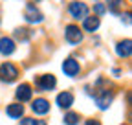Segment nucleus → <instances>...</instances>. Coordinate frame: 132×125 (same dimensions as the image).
I'll return each instance as SVG.
<instances>
[{
  "instance_id": "obj_4",
  "label": "nucleus",
  "mask_w": 132,
  "mask_h": 125,
  "mask_svg": "<svg viewBox=\"0 0 132 125\" xmlns=\"http://www.w3.org/2000/svg\"><path fill=\"white\" fill-rule=\"evenodd\" d=\"M24 19L31 24H35V22H42V13L35 7V4H28L26 6V11H24Z\"/></svg>"
},
{
  "instance_id": "obj_19",
  "label": "nucleus",
  "mask_w": 132,
  "mask_h": 125,
  "mask_svg": "<svg viewBox=\"0 0 132 125\" xmlns=\"http://www.w3.org/2000/svg\"><path fill=\"white\" fill-rule=\"evenodd\" d=\"M26 31H28V29L20 28V29H16V31H15V35L19 37V39H26Z\"/></svg>"
},
{
  "instance_id": "obj_10",
  "label": "nucleus",
  "mask_w": 132,
  "mask_h": 125,
  "mask_svg": "<svg viewBox=\"0 0 132 125\" xmlns=\"http://www.w3.org/2000/svg\"><path fill=\"white\" fill-rule=\"evenodd\" d=\"M72 103H73V96H72L70 92H61L59 96H57V105L61 108H70Z\"/></svg>"
},
{
  "instance_id": "obj_18",
  "label": "nucleus",
  "mask_w": 132,
  "mask_h": 125,
  "mask_svg": "<svg viewBox=\"0 0 132 125\" xmlns=\"http://www.w3.org/2000/svg\"><path fill=\"white\" fill-rule=\"evenodd\" d=\"M105 9H106V7H105L103 4H95V6H94V11H95V15H103V13H105Z\"/></svg>"
},
{
  "instance_id": "obj_20",
  "label": "nucleus",
  "mask_w": 132,
  "mask_h": 125,
  "mask_svg": "<svg viewBox=\"0 0 132 125\" xmlns=\"http://www.w3.org/2000/svg\"><path fill=\"white\" fill-rule=\"evenodd\" d=\"M85 125H101V123H99L97 120H88V121H86Z\"/></svg>"
},
{
  "instance_id": "obj_16",
  "label": "nucleus",
  "mask_w": 132,
  "mask_h": 125,
  "mask_svg": "<svg viewBox=\"0 0 132 125\" xmlns=\"http://www.w3.org/2000/svg\"><path fill=\"white\" fill-rule=\"evenodd\" d=\"M20 125H46L44 120H33V118H24Z\"/></svg>"
},
{
  "instance_id": "obj_14",
  "label": "nucleus",
  "mask_w": 132,
  "mask_h": 125,
  "mask_svg": "<svg viewBox=\"0 0 132 125\" xmlns=\"http://www.w3.org/2000/svg\"><path fill=\"white\" fill-rule=\"evenodd\" d=\"M82 26H85L86 31L94 33V31L99 28V17H95V15H94V17H85V24H82Z\"/></svg>"
},
{
  "instance_id": "obj_17",
  "label": "nucleus",
  "mask_w": 132,
  "mask_h": 125,
  "mask_svg": "<svg viewBox=\"0 0 132 125\" xmlns=\"http://www.w3.org/2000/svg\"><path fill=\"white\" fill-rule=\"evenodd\" d=\"M121 4H123V0H108V9L116 13V11H118V7H119Z\"/></svg>"
},
{
  "instance_id": "obj_15",
  "label": "nucleus",
  "mask_w": 132,
  "mask_h": 125,
  "mask_svg": "<svg viewBox=\"0 0 132 125\" xmlns=\"http://www.w3.org/2000/svg\"><path fill=\"white\" fill-rule=\"evenodd\" d=\"M79 121V114H75V112H68L64 116V123L66 125H75Z\"/></svg>"
},
{
  "instance_id": "obj_1",
  "label": "nucleus",
  "mask_w": 132,
  "mask_h": 125,
  "mask_svg": "<svg viewBox=\"0 0 132 125\" xmlns=\"http://www.w3.org/2000/svg\"><path fill=\"white\" fill-rule=\"evenodd\" d=\"M16 75H19V70H16L15 65L11 62H4L2 66H0V79L6 81V83H11L16 79Z\"/></svg>"
},
{
  "instance_id": "obj_2",
  "label": "nucleus",
  "mask_w": 132,
  "mask_h": 125,
  "mask_svg": "<svg viewBox=\"0 0 132 125\" xmlns=\"http://www.w3.org/2000/svg\"><path fill=\"white\" fill-rule=\"evenodd\" d=\"M68 11H70V15L73 19H85V17H88V6L85 4V2H72L70 6H68Z\"/></svg>"
},
{
  "instance_id": "obj_6",
  "label": "nucleus",
  "mask_w": 132,
  "mask_h": 125,
  "mask_svg": "<svg viewBox=\"0 0 132 125\" xmlns=\"http://www.w3.org/2000/svg\"><path fill=\"white\" fill-rule=\"evenodd\" d=\"M79 70H81V66H79V62H77L75 59H66V61L62 62V72H64L66 75H70V77L77 75Z\"/></svg>"
},
{
  "instance_id": "obj_12",
  "label": "nucleus",
  "mask_w": 132,
  "mask_h": 125,
  "mask_svg": "<svg viewBox=\"0 0 132 125\" xmlns=\"http://www.w3.org/2000/svg\"><path fill=\"white\" fill-rule=\"evenodd\" d=\"M31 94H33V92H31V87L26 85V83L16 88V98H19L20 101H29V99H31Z\"/></svg>"
},
{
  "instance_id": "obj_9",
  "label": "nucleus",
  "mask_w": 132,
  "mask_h": 125,
  "mask_svg": "<svg viewBox=\"0 0 132 125\" xmlns=\"http://www.w3.org/2000/svg\"><path fill=\"white\" fill-rule=\"evenodd\" d=\"M13 52H15V42H13V39H9V37H2V39H0V53L11 55Z\"/></svg>"
},
{
  "instance_id": "obj_5",
  "label": "nucleus",
  "mask_w": 132,
  "mask_h": 125,
  "mask_svg": "<svg viewBox=\"0 0 132 125\" xmlns=\"http://www.w3.org/2000/svg\"><path fill=\"white\" fill-rule=\"evenodd\" d=\"M55 85H57V81H55V77L52 74H44V75H40L37 79V87L40 90H53Z\"/></svg>"
},
{
  "instance_id": "obj_7",
  "label": "nucleus",
  "mask_w": 132,
  "mask_h": 125,
  "mask_svg": "<svg viewBox=\"0 0 132 125\" xmlns=\"http://www.w3.org/2000/svg\"><path fill=\"white\" fill-rule=\"evenodd\" d=\"M116 52H118L119 57H130V53H132V42H130V39H125V41L118 42Z\"/></svg>"
},
{
  "instance_id": "obj_11",
  "label": "nucleus",
  "mask_w": 132,
  "mask_h": 125,
  "mask_svg": "<svg viewBox=\"0 0 132 125\" xmlns=\"http://www.w3.org/2000/svg\"><path fill=\"white\" fill-rule=\"evenodd\" d=\"M112 98H114V94L108 92V90H105L103 94H99V96L95 98V101H97L99 108H108V105L112 103Z\"/></svg>"
},
{
  "instance_id": "obj_3",
  "label": "nucleus",
  "mask_w": 132,
  "mask_h": 125,
  "mask_svg": "<svg viewBox=\"0 0 132 125\" xmlns=\"http://www.w3.org/2000/svg\"><path fill=\"white\" fill-rule=\"evenodd\" d=\"M64 37H66V41H68L70 44H79V42L82 41V33H81V29H79V26H73V24H70V26H66V31H64Z\"/></svg>"
},
{
  "instance_id": "obj_8",
  "label": "nucleus",
  "mask_w": 132,
  "mask_h": 125,
  "mask_svg": "<svg viewBox=\"0 0 132 125\" xmlns=\"http://www.w3.org/2000/svg\"><path fill=\"white\" fill-rule=\"evenodd\" d=\"M31 108H33V112H35V114H48V112H50V103H48L46 99L39 98V99L33 101Z\"/></svg>"
},
{
  "instance_id": "obj_13",
  "label": "nucleus",
  "mask_w": 132,
  "mask_h": 125,
  "mask_svg": "<svg viewBox=\"0 0 132 125\" xmlns=\"http://www.w3.org/2000/svg\"><path fill=\"white\" fill-rule=\"evenodd\" d=\"M6 114L9 116V118H20L22 114H24V107L22 105H19V103H13V105H9L7 108H6Z\"/></svg>"
}]
</instances>
